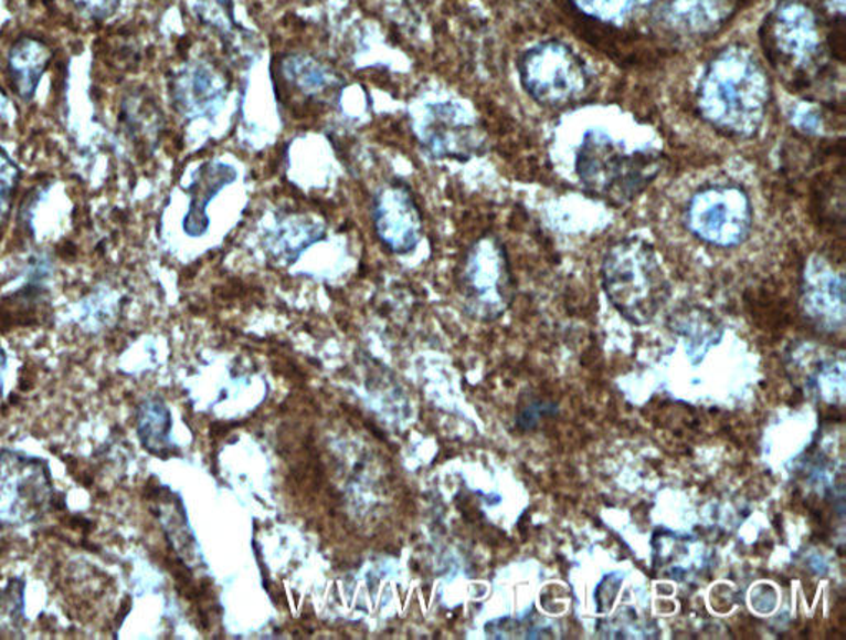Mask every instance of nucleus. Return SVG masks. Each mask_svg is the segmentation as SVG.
Masks as SVG:
<instances>
[{
    "instance_id": "obj_22",
    "label": "nucleus",
    "mask_w": 846,
    "mask_h": 640,
    "mask_svg": "<svg viewBox=\"0 0 846 640\" xmlns=\"http://www.w3.org/2000/svg\"><path fill=\"white\" fill-rule=\"evenodd\" d=\"M9 113V98L0 92V118H6Z\"/></svg>"
},
{
    "instance_id": "obj_20",
    "label": "nucleus",
    "mask_w": 846,
    "mask_h": 640,
    "mask_svg": "<svg viewBox=\"0 0 846 640\" xmlns=\"http://www.w3.org/2000/svg\"><path fill=\"white\" fill-rule=\"evenodd\" d=\"M119 0H78V7H82L89 17L95 19H106L118 9Z\"/></svg>"
},
{
    "instance_id": "obj_4",
    "label": "nucleus",
    "mask_w": 846,
    "mask_h": 640,
    "mask_svg": "<svg viewBox=\"0 0 846 640\" xmlns=\"http://www.w3.org/2000/svg\"><path fill=\"white\" fill-rule=\"evenodd\" d=\"M817 17L807 3L787 0L771 15L765 17L761 30L765 55L775 69L797 73L794 82L808 78L822 70L824 43L821 40Z\"/></svg>"
},
{
    "instance_id": "obj_5",
    "label": "nucleus",
    "mask_w": 846,
    "mask_h": 640,
    "mask_svg": "<svg viewBox=\"0 0 846 640\" xmlns=\"http://www.w3.org/2000/svg\"><path fill=\"white\" fill-rule=\"evenodd\" d=\"M526 92L546 108H565L581 102L591 78L584 62L564 43H539L519 59Z\"/></svg>"
},
{
    "instance_id": "obj_1",
    "label": "nucleus",
    "mask_w": 846,
    "mask_h": 640,
    "mask_svg": "<svg viewBox=\"0 0 846 640\" xmlns=\"http://www.w3.org/2000/svg\"><path fill=\"white\" fill-rule=\"evenodd\" d=\"M769 83L758 62L742 50L718 56L699 90L702 115L731 135H751L764 118Z\"/></svg>"
},
{
    "instance_id": "obj_11",
    "label": "nucleus",
    "mask_w": 846,
    "mask_h": 640,
    "mask_svg": "<svg viewBox=\"0 0 846 640\" xmlns=\"http://www.w3.org/2000/svg\"><path fill=\"white\" fill-rule=\"evenodd\" d=\"M225 98L226 82L209 63H189L172 78V105L186 118H213Z\"/></svg>"
},
{
    "instance_id": "obj_12",
    "label": "nucleus",
    "mask_w": 846,
    "mask_h": 640,
    "mask_svg": "<svg viewBox=\"0 0 846 640\" xmlns=\"http://www.w3.org/2000/svg\"><path fill=\"white\" fill-rule=\"evenodd\" d=\"M276 72L282 76L286 88L326 105L338 103L346 86L345 80L335 70L328 69L325 63L311 56L298 55V53L286 55L278 63Z\"/></svg>"
},
{
    "instance_id": "obj_15",
    "label": "nucleus",
    "mask_w": 846,
    "mask_h": 640,
    "mask_svg": "<svg viewBox=\"0 0 846 640\" xmlns=\"http://www.w3.org/2000/svg\"><path fill=\"white\" fill-rule=\"evenodd\" d=\"M322 239H325V227L321 223L306 217L292 216L276 227L269 245H272V252L279 255V259L293 262L308 246L315 245Z\"/></svg>"
},
{
    "instance_id": "obj_19",
    "label": "nucleus",
    "mask_w": 846,
    "mask_h": 640,
    "mask_svg": "<svg viewBox=\"0 0 846 640\" xmlns=\"http://www.w3.org/2000/svg\"><path fill=\"white\" fill-rule=\"evenodd\" d=\"M20 169L17 162L0 148V223L6 222L12 211L13 196L20 182Z\"/></svg>"
},
{
    "instance_id": "obj_18",
    "label": "nucleus",
    "mask_w": 846,
    "mask_h": 640,
    "mask_svg": "<svg viewBox=\"0 0 846 640\" xmlns=\"http://www.w3.org/2000/svg\"><path fill=\"white\" fill-rule=\"evenodd\" d=\"M149 108H151V103L138 99V96L123 105V123L128 128L129 135L135 136L136 139H148L149 136L156 135L158 132L159 123L152 113L156 109L146 115Z\"/></svg>"
},
{
    "instance_id": "obj_10",
    "label": "nucleus",
    "mask_w": 846,
    "mask_h": 640,
    "mask_svg": "<svg viewBox=\"0 0 846 640\" xmlns=\"http://www.w3.org/2000/svg\"><path fill=\"white\" fill-rule=\"evenodd\" d=\"M421 139L423 148L433 158L459 161L468 159L482 145L473 116L452 102L430 108Z\"/></svg>"
},
{
    "instance_id": "obj_6",
    "label": "nucleus",
    "mask_w": 846,
    "mask_h": 640,
    "mask_svg": "<svg viewBox=\"0 0 846 640\" xmlns=\"http://www.w3.org/2000/svg\"><path fill=\"white\" fill-rule=\"evenodd\" d=\"M55 486L49 463L39 457L0 450V525L23 526L42 518Z\"/></svg>"
},
{
    "instance_id": "obj_8",
    "label": "nucleus",
    "mask_w": 846,
    "mask_h": 640,
    "mask_svg": "<svg viewBox=\"0 0 846 640\" xmlns=\"http://www.w3.org/2000/svg\"><path fill=\"white\" fill-rule=\"evenodd\" d=\"M372 222L379 242L395 255H409L421 242V208L415 201L414 192L405 182H388L376 192Z\"/></svg>"
},
{
    "instance_id": "obj_7",
    "label": "nucleus",
    "mask_w": 846,
    "mask_h": 640,
    "mask_svg": "<svg viewBox=\"0 0 846 640\" xmlns=\"http://www.w3.org/2000/svg\"><path fill=\"white\" fill-rule=\"evenodd\" d=\"M686 225L709 245H739L751 232V201L738 186H711L689 201Z\"/></svg>"
},
{
    "instance_id": "obj_13",
    "label": "nucleus",
    "mask_w": 846,
    "mask_h": 640,
    "mask_svg": "<svg viewBox=\"0 0 846 640\" xmlns=\"http://www.w3.org/2000/svg\"><path fill=\"white\" fill-rule=\"evenodd\" d=\"M236 178H239L236 169L225 162H202L195 169L189 186V211L182 220V229L189 237L199 239L208 233L211 227L209 206L222 192V189L233 185Z\"/></svg>"
},
{
    "instance_id": "obj_3",
    "label": "nucleus",
    "mask_w": 846,
    "mask_h": 640,
    "mask_svg": "<svg viewBox=\"0 0 846 640\" xmlns=\"http://www.w3.org/2000/svg\"><path fill=\"white\" fill-rule=\"evenodd\" d=\"M659 156L655 153H625L614 139L601 132L585 135L578 153V176L595 198L614 206L627 204L648 188L658 175Z\"/></svg>"
},
{
    "instance_id": "obj_2",
    "label": "nucleus",
    "mask_w": 846,
    "mask_h": 640,
    "mask_svg": "<svg viewBox=\"0 0 846 640\" xmlns=\"http://www.w3.org/2000/svg\"><path fill=\"white\" fill-rule=\"evenodd\" d=\"M602 282L612 305L636 325L648 323L668 298V282L658 256L643 240H622L609 249Z\"/></svg>"
},
{
    "instance_id": "obj_17",
    "label": "nucleus",
    "mask_w": 846,
    "mask_h": 640,
    "mask_svg": "<svg viewBox=\"0 0 846 640\" xmlns=\"http://www.w3.org/2000/svg\"><path fill=\"white\" fill-rule=\"evenodd\" d=\"M199 17L202 22L211 25L216 32L222 33V39L235 36V32H243L242 27L233 20L232 0H198Z\"/></svg>"
},
{
    "instance_id": "obj_14",
    "label": "nucleus",
    "mask_w": 846,
    "mask_h": 640,
    "mask_svg": "<svg viewBox=\"0 0 846 640\" xmlns=\"http://www.w3.org/2000/svg\"><path fill=\"white\" fill-rule=\"evenodd\" d=\"M52 52L45 43L32 36H23L7 53V72L12 88L22 102H32L43 73L49 69Z\"/></svg>"
},
{
    "instance_id": "obj_21",
    "label": "nucleus",
    "mask_w": 846,
    "mask_h": 640,
    "mask_svg": "<svg viewBox=\"0 0 846 640\" xmlns=\"http://www.w3.org/2000/svg\"><path fill=\"white\" fill-rule=\"evenodd\" d=\"M6 369H7V355H6V352H3L2 346H0V398H2V395H3V376H6Z\"/></svg>"
},
{
    "instance_id": "obj_9",
    "label": "nucleus",
    "mask_w": 846,
    "mask_h": 640,
    "mask_svg": "<svg viewBox=\"0 0 846 640\" xmlns=\"http://www.w3.org/2000/svg\"><path fill=\"white\" fill-rule=\"evenodd\" d=\"M463 285L473 306L483 315L496 316L508 303L509 269L505 250L495 239L479 240L463 266Z\"/></svg>"
},
{
    "instance_id": "obj_16",
    "label": "nucleus",
    "mask_w": 846,
    "mask_h": 640,
    "mask_svg": "<svg viewBox=\"0 0 846 640\" xmlns=\"http://www.w3.org/2000/svg\"><path fill=\"white\" fill-rule=\"evenodd\" d=\"M171 415L161 399H148L138 409V436L142 447L156 455L172 449Z\"/></svg>"
}]
</instances>
